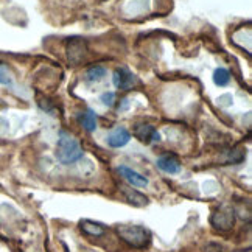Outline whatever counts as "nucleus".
Listing matches in <instances>:
<instances>
[{"label":"nucleus","instance_id":"1","mask_svg":"<svg viewBox=\"0 0 252 252\" xmlns=\"http://www.w3.org/2000/svg\"><path fill=\"white\" fill-rule=\"evenodd\" d=\"M83 154L84 151L81 143L72 134L61 131L56 145V159L64 163V165H70V163H75L83 159Z\"/></svg>","mask_w":252,"mask_h":252},{"label":"nucleus","instance_id":"2","mask_svg":"<svg viewBox=\"0 0 252 252\" xmlns=\"http://www.w3.org/2000/svg\"><path fill=\"white\" fill-rule=\"evenodd\" d=\"M119 237L134 249H145L151 243V234L147 227L137 224H120L117 227Z\"/></svg>","mask_w":252,"mask_h":252},{"label":"nucleus","instance_id":"3","mask_svg":"<svg viewBox=\"0 0 252 252\" xmlns=\"http://www.w3.org/2000/svg\"><path fill=\"white\" fill-rule=\"evenodd\" d=\"M234 221H235L234 210L227 206H221L212 217V224L220 230H229L234 226Z\"/></svg>","mask_w":252,"mask_h":252},{"label":"nucleus","instance_id":"4","mask_svg":"<svg viewBox=\"0 0 252 252\" xmlns=\"http://www.w3.org/2000/svg\"><path fill=\"white\" fill-rule=\"evenodd\" d=\"M134 135L137 137L142 143H153V142H159L160 140V134L158 129L151 125L142 123V125H135L134 126Z\"/></svg>","mask_w":252,"mask_h":252},{"label":"nucleus","instance_id":"5","mask_svg":"<svg viewBox=\"0 0 252 252\" xmlns=\"http://www.w3.org/2000/svg\"><path fill=\"white\" fill-rule=\"evenodd\" d=\"M112 80H114V86L122 91H129L132 89V86L137 83V78H135L128 69H125V67H120V69L114 72Z\"/></svg>","mask_w":252,"mask_h":252},{"label":"nucleus","instance_id":"6","mask_svg":"<svg viewBox=\"0 0 252 252\" xmlns=\"http://www.w3.org/2000/svg\"><path fill=\"white\" fill-rule=\"evenodd\" d=\"M106 140H108V145L111 148H122L131 140V134H129L128 129L123 128V126H119V128H115L108 135V139H106Z\"/></svg>","mask_w":252,"mask_h":252},{"label":"nucleus","instance_id":"7","mask_svg":"<svg viewBox=\"0 0 252 252\" xmlns=\"http://www.w3.org/2000/svg\"><path fill=\"white\" fill-rule=\"evenodd\" d=\"M119 173L122 174V176L128 181L132 187H147L148 186V179L142 176L140 173H137L135 170L129 168V167H126V165H120L119 167Z\"/></svg>","mask_w":252,"mask_h":252},{"label":"nucleus","instance_id":"8","mask_svg":"<svg viewBox=\"0 0 252 252\" xmlns=\"http://www.w3.org/2000/svg\"><path fill=\"white\" fill-rule=\"evenodd\" d=\"M156 165L159 170L168 174H176L181 171V162L176 156H171V154H165V156H160L156 162Z\"/></svg>","mask_w":252,"mask_h":252},{"label":"nucleus","instance_id":"9","mask_svg":"<svg viewBox=\"0 0 252 252\" xmlns=\"http://www.w3.org/2000/svg\"><path fill=\"white\" fill-rule=\"evenodd\" d=\"M86 53V45L81 39H72L67 47V55H69V61L72 64H76L83 60V56Z\"/></svg>","mask_w":252,"mask_h":252},{"label":"nucleus","instance_id":"10","mask_svg":"<svg viewBox=\"0 0 252 252\" xmlns=\"http://www.w3.org/2000/svg\"><path fill=\"white\" fill-rule=\"evenodd\" d=\"M80 227L81 230L84 232L86 235H89V237H101L104 235V226L100 224V222H95V221H91V220H83L80 222Z\"/></svg>","mask_w":252,"mask_h":252},{"label":"nucleus","instance_id":"11","mask_svg":"<svg viewBox=\"0 0 252 252\" xmlns=\"http://www.w3.org/2000/svg\"><path fill=\"white\" fill-rule=\"evenodd\" d=\"M122 190H123L125 198L128 199V202H131V204H134V206L142 207V206H145V204H147V202H148L147 196H143L142 193H139L137 190L128 189V187H122Z\"/></svg>","mask_w":252,"mask_h":252},{"label":"nucleus","instance_id":"12","mask_svg":"<svg viewBox=\"0 0 252 252\" xmlns=\"http://www.w3.org/2000/svg\"><path fill=\"white\" fill-rule=\"evenodd\" d=\"M80 122L87 132H94L96 129V115L92 109H87L86 112H83L80 115Z\"/></svg>","mask_w":252,"mask_h":252},{"label":"nucleus","instance_id":"13","mask_svg":"<svg viewBox=\"0 0 252 252\" xmlns=\"http://www.w3.org/2000/svg\"><path fill=\"white\" fill-rule=\"evenodd\" d=\"M106 75V69L103 65H92L89 70L86 72V81L87 83H98L103 80V76Z\"/></svg>","mask_w":252,"mask_h":252},{"label":"nucleus","instance_id":"14","mask_svg":"<svg viewBox=\"0 0 252 252\" xmlns=\"http://www.w3.org/2000/svg\"><path fill=\"white\" fill-rule=\"evenodd\" d=\"M229 81H230V73L227 69H224V67H218V69L213 72V83L217 86L224 87L229 84Z\"/></svg>","mask_w":252,"mask_h":252},{"label":"nucleus","instance_id":"15","mask_svg":"<svg viewBox=\"0 0 252 252\" xmlns=\"http://www.w3.org/2000/svg\"><path fill=\"white\" fill-rule=\"evenodd\" d=\"M0 84H11V73L3 63H0Z\"/></svg>","mask_w":252,"mask_h":252},{"label":"nucleus","instance_id":"16","mask_svg":"<svg viewBox=\"0 0 252 252\" xmlns=\"http://www.w3.org/2000/svg\"><path fill=\"white\" fill-rule=\"evenodd\" d=\"M101 101H103V104H106V106H112L114 101H115V94H114V92H104V94L101 95Z\"/></svg>","mask_w":252,"mask_h":252}]
</instances>
